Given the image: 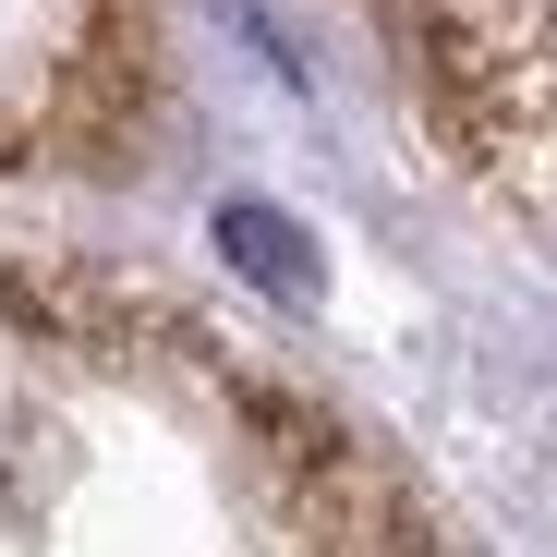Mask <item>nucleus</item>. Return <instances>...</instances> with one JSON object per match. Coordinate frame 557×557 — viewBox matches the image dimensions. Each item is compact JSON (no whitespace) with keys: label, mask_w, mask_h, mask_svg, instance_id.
<instances>
[{"label":"nucleus","mask_w":557,"mask_h":557,"mask_svg":"<svg viewBox=\"0 0 557 557\" xmlns=\"http://www.w3.org/2000/svg\"><path fill=\"white\" fill-rule=\"evenodd\" d=\"M219 255L255 278V292H278V304H315V243L292 231V219H278V207H219Z\"/></svg>","instance_id":"f257e3e1"}]
</instances>
